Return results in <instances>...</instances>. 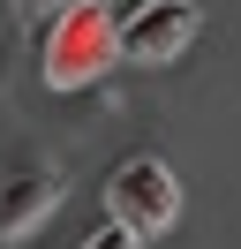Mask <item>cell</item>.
I'll return each instance as SVG.
<instances>
[{
	"label": "cell",
	"mask_w": 241,
	"mask_h": 249,
	"mask_svg": "<svg viewBox=\"0 0 241 249\" xmlns=\"http://www.w3.org/2000/svg\"><path fill=\"white\" fill-rule=\"evenodd\" d=\"M113 68V16L105 8H53L38 23V76L45 91H83Z\"/></svg>",
	"instance_id": "cell-1"
},
{
	"label": "cell",
	"mask_w": 241,
	"mask_h": 249,
	"mask_svg": "<svg viewBox=\"0 0 241 249\" xmlns=\"http://www.w3.org/2000/svg\"><path fill=\"white\" fill-rule=\"evenodd\" d=\"M181 219V174L158 151H128L105 174V227H120L128 242H158Z\"/></svg>",
	"instance_id": "cell-2"
},
{
	"label": "cell",
	"mask_w": 241,
	"mask_h": 249,
	"mask_svg": "<svg viewBox=\"0 0 241 249\" xmlns=\"http://www.w3.org/2000/svg\"><path fill=\"white\" fill-rule=\"evenodd\" d=\"M196 31H204V8L196 0H136L128 16L113 23V61L166 68V61H181L196 46Z\"/></svg>",
	"instance_id": "cell-3"
},
{
	"label": "cell",
	"mask_w": 241,
	"mask_h": 249,
	"mask_svg": "<svg viewBox=\"0 0 241 249\" xmlns=\"http://www.w3.org/2000/svg\"><path fill=\"white\" fill-rule=\"evenodd\" d=\"M60 204V174L45 166H15L0 174V242H23V234H38V219Z\"/></svg>",
	"instance_id": "cell-4"
},
{
	"label": "cell",
	"mask_w": 241,
	"mask_h": 249,
	"mask_svg": "<svg viewBox=\"0 0 241 249\" xmlns=\"http://www.w3.org/2000/svg\"><path fill=\"white\" fill-rule=\"evenodd\" d=\"M75 249H136V242H128V234H120V227H90V234H83V242H75Z\"/></svg>",
	"instance_id": "cell-5"
},
{
	"label": "cell",
	"mask_w": 241,
	"mask_h": 249,
	"mask_svg": "<svg viewBox=\"0 0 241 249\" xmlns=\"http://www.w3.org/2000/svg\"><path fill=\"white\" fill-rule=\"evenodd\" d=\"M53 8H60V0H15V16H23V23H30V31H38V23H45V16H53Z\"/></svg>",
	"instance_id": "cell-6"
},
{
	"label": "cell",
	"mask_w": 241,
	"mask_h": 249,
	"mask_svg": "<svg viewBox=\"0 0 241 249\" xmlns=\"http://www.w3.org/2000/svg\"><path fill=\"white\" fill-rule=\"evenodd\" d=\"M60 8H105V0H60Z\"/></svg>",
	"instance_id": "cell-7"
}]
</instances>
